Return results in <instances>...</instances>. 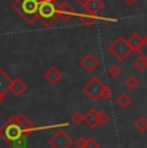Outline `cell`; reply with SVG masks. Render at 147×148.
Instances as JSON below:
<instances>
[{"label":"cell","mask_w":147,"mask_h":148,"mask_svg":"<svg viewBox=\"0 0 147 148\" xmlns=\"http://www.w3.org/2000/svg\"><path fill=\"white\" fill-rule=\"evenodd\" d=\"M104 9V3L102 0H90L88 4L84 7V10L90 14H95L97 16L100 12H102Z\"/></svg>","instance_id":"obj_14"},{"label":"cell","mask_w":147,"mask_h":148,"mask_svg":"<svg viewBox=\"0 0 147 148\" xmlns=\"http://www.w3.org/2000/svg\"><path fill=\"white\" fill-rule=\"evenodd\" d=\"M116 103H117V106L120 108L126 110V108L132 104V98L128 94H125V93H121V94L116 98Z\"/></svg>","instance_id":"obj_17"},{"label":"cell","mask_w":147,"mask_h":148,"mask_svg":"<svg viewBox=\"0 0 147 148\" xmlns=\"http://www.w3.org/2000/svg\"><path fill=\"white\" fill-rule=\"evenodd\" d=\"M35 130L32 121L23 113L12 116L0 126V138L9 147L14 148L16 143L22 138H27Z\"/></svg>","instance_id":"obj_1"},{"label":"cell","mask_w":147,"mask_h":148,"mask_svg":"<svg viewBox=\"0 0 147 148\" xmlns=\"http://www.w3.org/2000/svg\"><path fill=\"white\" fill-rule=\"evenodd\" d=\"M40 0H13L10 7L27 25H34L39 19Z\"/></svg>","instance_id":"obj_2"},{"label":"cell","mask_w":147,"mask_h":148,"mask_svg":"<svg viewBox=\"0 0 147 148\" xmlns=\"http://www.w3.org/2000/svg\"><path fill=\"white\" fill-rule=\"evenodd\" d=\"M26 89H27L26 82L22 80L21 77H16V79H13L9 92L12 93L14 97H19V95H22L25 92H26Z\"/></svg>","instance_id":"obj_11"},{"label":"cell","mask_w":147,"mask_h":148,"mask_svg":"<svg viewBox=\"0 0 147 148\" xmlns=\"http://www.w3.org/2000/svg\"><path fill=\"white\" fill-rule=\"evenodd\" d=\"M97 115H98V124L100 125H103L109 121V115H107L104 111L102 110H98L97 111Z\"/></svg>","instance_id":"obj_22"},{"label":"cell","mask_w":147,"mask_h":148,"mask_svg":"<svg viewBox=\"0 0 147 148\" xmlns=\"http://www.w3.org/2000/svg\"><path fill=\"white\" fill-rule=\"evenodd\" d=\"M107 73H109V76H111V77H117L121 73V67L119 66L117 63H112L111 66L107 67Z\"/></svg>","instance_id":"obj_20"},{"label":"cell","mask_w":147,"mask_h":148,"mask_svg":"<svg viewBox=\"0 0 147 148\" xmlns=\"http://www.w3.org/2000/svg\"><path fill=\"white\" fill-rule=\"evenodd\" d=\"M4 98H5V95L0 94V102H3V101H4Z\"/></svg>","instance_id":"obj_29"},{"label":"cell","mask_w":147,"mask_h":148,"mask_svg":"<svg viewBox=\"0 0 147 148\" xmlns=\"http://www.w3.org/2000/svg\"><path fill=\"white\" fill-rule=\"evenodd\" d=\"M107 85L101 80L98 76H93L90 80H88L81 88V92L84 93L90 101L97 102L102 99V93Z\"/></svg>","instance_id":"obj_5"},{"label":"cell","mask_w":147,"mask_h":148,"mask_svg":"<svg viewBox=\"0 0 147 148\" xmlns=\"http://www.w3.org/2000/svg\"><path fill=\"white\" fill-rule=\"evenodd\" d=\"M97 111L94 107H92L90 110L88 111V112L85 113V124L88 125V126L90 127V129H94L95 126H98V115H97Z\"/></svg>","instance_id":"obj_15"},{"label":"cell","mask_w":147,"mask_h":148,"mask_svg":"<svg viewBox=\"0 0 147 148\" xmlns=\"http://www.w3.org/2000/svg\"><path fill=\"white\" fill-rule=\"evenodd\" d=\"M84 148H100V143H98L97 139H94L93 136H89V138H87L85 147Z\"/></svg>","instance_id":"obj_23"},{"label":"cell","mask_w":147,"mask_h":148,"mask_svg":"<svg viewBox=\"0 0 147 148\" xmlns=\"http://www.w3.org/2000/svg\"><path fill=\"white\" fill-rule=\"evenodd\" d=\"M75 1L78 3L79 5H81V7L84 8V7H85V5H87V4H88V3L90 1V0H75Z\"/></svg>","instance_id":"obj_27"},{"label":"cell","mask_w":147,"mask_h":148,"mask_svg":"<svg viewBox=\"0 0 147 148\" xmlns=\"http://www.w3.org/2000/svg\"><path fill=\"white\" fill-rule=\"evenodd\" d=\"M85 142H87V138H84V136H79V138L75 140V146L78 148H84L85 147Z\"/></svg>","instance_id":"obj_24"},{"label":"cell","mask_w":147,"mask_h":148,"mask_svg":"<svg viewBox=\"0 0 147 148\" xmlns=\"http://www.w3.org/2000/svg\"><path fill=\"white\" fill-rule=\"evenodd\" d=\"M84 121H85V115H83L79 111H76V112H74L71 115V122H74L75 125H80Z\"/></svg>","instance_id":"obj_21"},{"label":"cell","mask_w":147,"mask_h":148,"mask_svg":"<svg viewBox=\"0 0 147 148\" xmlns=\"http://www.w3.org/2000/svg\"><path fill=\"white\" fill-rule=\"evenodd\" d=\"M128 42L133 52L141 53V49H142L143 44H145V38H142L139 34H133V35H131V38L128 39Z\"/></svg>","instance_id":"obj_13"},{"label":"cell","mask_w":147,"mask_h":148,"mask_svg":"<svg viewBox=\"0 0 147 148\" xmlns=\"http://www.w3.org/2000/svg\"><path fill=\"white\" fill-rule=\"evenodd\" d=\"M139 54H145V56L147 57V35H146V38H145V44H143V47H142V49H141V53Z\"/></svg>","instance_id":"obj_26"},{"label":"cell","mask_w":147,"mask_h":148,"mask_svg":"<svg viewBox=\"0 0 147 148\" xmlns=\"http://www.w3.org/2000/svg\"><path fill=\"white\" fill-rule=\"evenodd\" d=\"M134 127L139 133H145L147 130V117H145V116H139V117L134 121Z\"/></svg>","instance_id":"obj_18"},{"label":"cell","mask_w":147,"mask_h":148,"mask_svg":"<svg viewBox=\"0 0 147 148\" xmlns=\"http://www.w3.org/2000/svg\"><path fill=\"white\" fill-rule=\"evenodd\" d=\"M79 64H80V67L84 68L87 72H93V71L98 67L100 61H98V58L94 56V54L88 53L80 59V63Z\"/></svg>","instance_id":"obj_9"},{"label":"cell","mask_w":147,"mask_h":148,"mask_svg":"<svg viewBox=\"0 0 147 148\" xmlns=\"http://www.w3.org/2000/svg\"><path fill=\"white\" fill-rule=\"evenodd\" d=\"M79 19L80 22L87 27H90L98 21H107V22H117V19H114V18H107V17H101V16H95V14H90L88 12H84L81 14H79Z\"/></svg>","instance_id":"obj_7"},{"label":"cell","mask_w":147,"mask_h":148,"mask_svg":"<svg viewBox=\"0 0 147 148\" xmlns=\"http://www.w3.org/2000/svg\"><path fill=\"white\" fill-rule=\"evenodd\" d=\"M111 95H112V90L110 89L109 86H106V88H104V90H103V93H102V99L107 101V99L111 98Z\"/></svg>","instance_id":"obj_25"},{"label":"cell","mask_w":147,"mask_h":148,"mask_svg":"<svg viewBox=\"0 0 147 148\" xmlns=\"http://www.w3.org/2000/svg\"><path fill=\"white\" fill-rule=\"evenodd\" d=\"M58 0H40L39 4V21L44 27H50L59 18L58 17Z\"/></svg>","instance_id":"obj_3"},{"label":"cell","mask_w":147,"mask_h":148,"mask_svg":"<svg viewBox=\"0 0 147 148\" xmlns=\"http://www.w3.org/2000/svg\"><path fill=\"white\" fill-rule=\"evenodd\" d=\"M43 77H44V80L47 81L48 84H50V85H56L59 80H61V77H62V72L59 71V68H57L56 66H50L47 71H44Z\"/></svg>","instance_id":"obj_10"},{"label":"cell","mask_w":147,"mask_h":148,"mask_svg":"<svg viewBox=\"0 0 147 148\" xmlns=\"http://www.w3.org/2000/svg\"><path fill=\"white\" fill-rule=\"evenodd\" d=\"M107 50H109V53L111 54L114 58H116L117 61H125V59L131 56V53L133 52L132 48L129 47L128 39H125L123 35L117 36V38L111 42V45H109Z\"/></svg>","instance_id":"obj_4"},{"label":"cell","mask_w":147,"mask_h":148,"mask_svg":"<svg viewBox=\"0 0 147 148\" xmlns=\"http://www.w3.org/2000/svg\"><path fill=\"white\" fill-rule=\"evenodd\" d=\"M48 144L50 148H71L75 144V140L70 135H67L63 130H58L53 136H50Z\"/></svg>","instance_id":"obj_6"},{"label":"cell","mask_w":147,"mask_h":148,"mask_svg":"<svg viewBox=\"0 0 147 148\" xmlns=\"http://www.w3.org/2000/svg\"><path fill=\"white\" fill-rule=\"evenodd\" d=\"M124 85H125V88L126 89H129V90H134V89H137V86L139 85V80H138L135 76H128L126 77V80L124 81Z\"/></svg>","instance_id":"obj_19"},{"label":"cell","mask_w":147,"mask_h":148,"mask_svg":"<svg viewBox=\"0 0 147 148\" xmlns=\"http://www.w3.org/2000/svg\"><path fill=\"white\" fill-rule=\"evenodd\" d=\"M75 16H78L76 9L70 4L69 1H62L58 5V17L62 21H70Z\"/></svg>","instance_id":"obj_8"},{"label":"cell","mask_w":147,"mask_h":148,"mask_svg":"<svg viewBox=\"0 0 147 148\" xmlns=\"http://www.w3.org/2000/svg\"><path fill=\"white\" fill-rule=\"evenodd\" d=\"M133 67L138 71V72H143L147 68V57L145 54H139V57L134 59L133 62Z\"/></svg>","instance_id":"obj_16"},{"label":"cell","mask_w":147,"mask_h":148,"mask_svg":"<svg viewBox=\"0 0 147 148\" xmlns=\"http://www.w3.org/2000/svg\"><path fill=\"white\" fill-rule=\"evenodd\" d=\"M12 81H13V79H10V76L3 68H0V94L5 95L9 92Z\"/></svg>","instance_id":"obj_12"},{"label":"cell","mask_w":147,"mask_h":148,"mask_svg":"<svg viewBox=\"0 0 147 148\" xmlns=\"http://www.w3.org/2000/svg\"><path fill=\"white\" fill-rule=\"evenodd\" d=\"M124 3H125L126 5H128V7H132V5H134L135 3L138 1V0H123Z\"/></svg>","instance_id":"obj_28"}]
</instances>
